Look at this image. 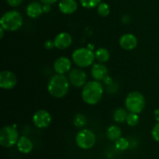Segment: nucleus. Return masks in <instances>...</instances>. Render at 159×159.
Returning a JSON list of instances; mask_svg holds the SVG:
<instances>
[{
  "mask_svg": "<svg viewBox=\"0 0 159 159\" xmlns=\"http://www.w3.org/2000/svg\"><path fill=\"white\" fill-rule=\"evenodd\" d=\"M43 12H45V13H48V12H49L51 9V5L44 4L43 6Z\"/></svg>",
  "mask_w": 159,
  "mask_h": 159,
  "instance_id": "29",
  "label": "nucleus"
},
{
  "mask_svg": "<svg viewBox=\"0 0 159 159\" xmlns=\"http://www.w3.org/2000/svg\"><path fill=\"white\" fill-rule=\"evenodd\" d=\"M19 132L15 126H5L0 130V144L3 148H11L17 144Z\"/></svg>",
  "mask_w": 159,
  "mask_h": 159,
  "instance_id": "6",
  "label": "nucleus"
},
{
  "mask_svg": "<svg viewBox=\"0 0 159 159\" xmlns=\"http://www.w3.org/2000/svg\"><path fill=\"white\" fill-rule=\"evenodd\" d=\"M73 124H74L75 127H78V128H82L85 127L87 124V118L85 115L80 113H77L73 120Z\"/></svg>",
  "mask_w": 159,
  "mask_h": 159,
  "instance_id": "21",
  "label": "nucleus"
},
{
  "mask_svg": "<svg viewBox=\"0 0 159 159\" xmlns=\"http://www.w3.org/2000/svg\"><path fill=\"white\" fill-rule=\"evenodd\" d=\"M58 8L63 14L70 15L77 10L78 3L75 0H61L59 2Z\"/></svg>",
  "mask_w": 159,
  "mask_h": 159,
  "instance_id": "15",
  "label": "nucleus"
},
{
  "mask_svg": "<svg viewBox=\"0 0 159 159\" xmlns=\"http://www.w3.org/2000/svg\"><path fill=\"white\" fill-rule=\"evenodd\" d=\"M122 21L124 23H127L129 21H130V18L127 16H124L122 18Z\"/></svg>",
  "mask_w": 159,
  "mask_h": 159,
  "instance_id": "32",
  "label": "nucleus"
},
{
  "mask_svg": "<svg viewBox=\"0 0 159 159\" xmlns=\"http://www.w3.org/2000/svg\"><path fill=\"white\" fill-rule=\"evenodd\" d=\"M32 120L37 128H47L51 123V115L47 110H39L34 113Z\"/></svg>",
  "mask_w": 159,
  "mask_h": 159,
  "instance_id": "8",
  "label": "nucleus"
},
{
  "mask_svg": "<svg viewBox=\"0 0 159 159\" xmlns=\"http://www.w3.org/2000/svg\"><path fill=\"white\" fill-rule=\"evenodd\" d=\"M16 145L18 150L23 154H29L34 148L31 140L26 136L20 137Z\"/></svg>",
  "mask_w": 159,
  "mask_h": 159,
  "instance_id": "17",
  "label": "nucleus"
},
{
  "mask_svg": "<svg viewBox=\"0 0 159 159\" xmlns=\"http://www.w3.org/2000/svg\"><path fill=\"white\" fill-rule=\"evenodd\" d=\"M98 14L102 17H106L110 14V8L106 2H100L97 7Z\"/></svg>",
  "mask_w": 159,
  "mask_h": 159,
  "instance_id": "23",
  "label": "nucleus"
},
{
  "mask_svg": "<svg viewBox=\"0 0 159 159\" xmlns=\"http://www.w3.org/2000/svg\"><path fill=\"white\" fill-rule=\"evenodd\" d=\"M42 3L43 4H49V5H52L54 3H55L57 0H40Z\"/></svg>",
  "mask_w": 159,
  "mask_h": 159,
  "instance_id": "30",
  "label": "nucleus"
},
{
  "mask_svg": "<svg viewBox=\"0 0 159 159\" xmlns=\"http://www.w3.org/2000/svg\"><path fill=\"white\" fill-rule=\"evenodd\" d=\"M91 75L94 80L100 81L104 80L107 79L108 75V70L107 67L103 65V63H96L93 65L91 68Z\"/></svg>",
  "mask_w": 159,
  "mask_h": 159,
  "instance_id": "14",
  "label": "nucleus"
},
{
  "mask_svg": "<svg viewBox=\"0 0 159 159\" xmlns=\"http://www.w3.org/2000/svg\"><path fill=\"white\" fill-rule=\"evenodd\" d=\"M23 23L21 14L16 10H9L5 12L1 17L0 25L6 31L14 32L20 29Z\"/></svg>",
  "mask_w": 159,
  "mask_h": 159,
  "instance_id": "3",
  "label": "nucleus"
},
{
  "mask_svg": "<svg viewBox=\"0 0 159 159\" xmlns=\"http://www.w3.org/2000/svg\"><path fill=\"white\" fill-rule=\"evenodd\" d=\"M115 147H116V148L118 151L124 152V151H126L127 149L129 148V147H130V142H129V141L126 138L120 137V138H118L115 141Z\"/></svg>",
  "mask_w": 159,
  "mask_h": 159,
  "instance_id": "22",
  "label": "nucleus"
},
{
  "mask_svg": "<svg viewBox=\"0 0 159 159\" xmlns=\"http://www.w3.org/2000/svg\"><path fill=\"white\" fill-rule=\"evenodd\" d=\"M44 48L47 50H52L53 48H55V45H54V40H48L44 42V44H43Z\"/></svg>",
  "mask_w": 159,
  "mask_h": 159,
  "instance_id": "27",
  "label": "nucleus"
},
{
  "mask_svg": "<svg viewBox=\"0 0 159 159\" xmlns=\"http://www.w3.org/2000/svg\"><path fill=\"white\" fill-rule=\"evenodd\" d=\"M96 135L89 129H82L75 136V142L78 147L84 150L92 148L96 144Z\"/></svg>",
  "mask_w": 159,
  "mask_h": 159,
  "instance_id": "7",
  "label": "nucleus"
},
{
  "mask_svg": "<svg viewBox=\"0 0 159 159\" xmlns=\"http://www.w3.org/2000/svg\"><path fill=\"white\" fill-rule=\"evenodd\" d=\"M127 115L128 114L127 113V110H124V108H117L113 112V120L118 124H122L124 121H126Z\"/></svg>",
  "mask_w": 159,
  "mask_h": 159,
  "instance_id": "20",
  "label": "nucleus"
},
{
  "mask_svg": "<svg viewBox=\"0 0 159 159\" xmlns=\"http://www.w3.org/2000/svg\"><path fill=\"white\" fill-rule=\"evenodd\" d=\"M122 134L120 128L118 126L112 125L108 127L107 130V137L110 141H116L118 138H120Z\"/></svg>",
  "mask_w": 159,
  "mask_h": 159,
  "instance_id": "18",
  "label": "nucleus"
},
{
  "mask_svg": "<svg viewBox=\"0 0 159 159\" xmlns=\"http://www.w3.org/2000/svg\"><path fill=\"white\" fill-rule=\"evenodd\" d=\"M71 67V62L68 57H60L54 63V69L57 74L65 75L70 71Z\"/></svg>",
  "mask_w": 159,
  "mask_h": 159,
  "instance_id": "13",
  "label": "nucleus"
},
{
  "mask_svg": "<svg viewBox=\"0 0 159 159\" xmlns=\"http://www.w3.org/2000/svg\"><path fill=\"white\" fill-rule=\"evenodd\" d=\"M6 2L12 7H16L21 4L23 0H6Z\"/></svg>",
  "mask_w": 159,
  "mask_h": 159,
  "instance_id": "28",
  "label": "nucleus"
},
{
  "mask_svg": "<svg viewBox=\"0 0 159 159\" xmlns=\"http://www.w3.org/2000/svg\"><path fill=\"white\" fill-rule=\"evenodd\" d=\"M152 136L156 142L159 143V122H157L154 125L152 130Z\"/></svg>",
  "mask_w": 159,
  "mask_h": 159,
  "instance_id": "26",
  "label": "nucleus"
},
{
  "mask_svg": "<svg viewBox=\"0 0 159 159\" xmlns=\"http://www.w3.org/2000/svg\"><path fill=\"white\" fill-rule=\"evenodd\" d=\"M43 6L38 2H30L26 7V15L32 19H36L40 17L43 14Z\"/></svg>",
  "mask_w": 159,
  "mask_h": 159,
  "instance_id": "16",
  "label": "nucleus"
},
{
  "mask_svg": "<svg viewBox=\"0 0 159 159\" xmlns=\"http://www.w3.org/2000/svg\"><path fill=\"white\" fill-rule=\"evenodd\" d=\"M17 78L12 71L5 70L0 73V87L3 89H12L16 85Z\"/></svg>",
  "mask_w": 159,
  "mask_h": 159,
  "instance_id": "10",
  "label": "nucleus"
},
{
  "mask_svg": "<svg viewBox=\"0 0 159 159\" xmlns=\"http://www.w3.org/2000/svg\"><path fill=\"white\" fill-rule=\"evenodd\" d=\"M154 116H155V119L156 120L157 122H159V108L156 109L154 112Z\"/></svg>",
  "mask_w": 159,
  "mask_h": 159,
  "instance_id": "31",
  "label": "nucleus"
},
{
  "mask_svg": "<svg viewBox=\"0 0 159 159\" xmlns=\"http://www.w3.org/2000/svg\"><path fill=\"white\" fill-rule=\"evenodd\" d=\"M70 87L69 79L64 75L57 74L53 76L48 83V93L53 97L63 98L68 93Z\"/></svg>",
  "mask_w": 159,
  "mask_h": 159,
  "instance_id": "2",
  "label": "nucleus"
},
{
  "mask_svg": "<svg viewBox=\"0 0 159 159\" xmlns=\"http://www.w3.org/2000/svg\"><path fill=\"white\" fill-rule=\"evenodd\" d=\"M145 105V98L140 92H131L126 97L125 107L130 113L138 114L144 110Z\"/></svg>",
  "mask_w": 159,
  "mask_h": 159,
  "instance_id": "5",
  "label": "nucleus"
},
{
  "mask_svg": "<svg viewBox=\"0 0 159 159\" xmlns=\"http://www.w3.org/2000/svg\"><path fill=\"white\" fill-rule=\"evenodd\" d=\"M95 57L101 63H106L110 59V54L107 48H99L95 52Z\"/></svg>",
  "mask_w": 159,
  "mask_h": 159,
  "instance_id": "19",
  "label": "nucleus"
},
{
  "mask_svg": "<svg viewBox=\"0 0 159 159\" xmlns=\"http://www.w3.org/2000/svg\"><path fill=\"white\" fill-rule=\"evenodd\" d=\"M55 48L59 50H65L69 48L72 43V37L68 33L62 32L57 34L54 39Z\"/></svg>",
  "mask_w": 159,
  "mask_h": 159,
  "instance_id": "11",
  "label": "nucleus"
},
{
  "mask_svg": "<svg viewBox=\"0 0 159 159\" xmlns=\"http://www.w3.org/2000/svg\"><path fill=\"white\" fill-rule=\"evenodd\" d=\"M119 43L123 49L131 51L138 46V38L132 34H125L120 37Z\"/></svg>",
  "mask_w": 159,
  "mask_h": 159,
  "instance_id": "12",
  "label": "nucleus"
},
{
  "mask_svg": "<svg viewBox=\"0 0 159 159\" xmlns=\"http://www.w3.org/2000/svg\"><path fill=\"white\" fill-rule=\"evenodd\" d=\"M68 79L70 83L75 87L81 88L87 83V75L84 71L79 68H74L71 70L68 74Z\"/></svg>",
  "mask_w": 159,
  "mask_h": 159,
  "instance_id": "9",
  "label": "nucleus"
},
{
  "mask_svg": "<svg viewBox=\"0 0 159 159\" xmlns=\"http://www.w3.org/2000/svg\"><path fill=\"white\" fill-rule=\"evenodd\" d=\"M103 95V86L99 81L88 82L82 90V100L88 105H96L101 100Z\"/></svg>",
  "mask_w": 159,
  "mask_h": 159,
  "instance_id": "1",
  "label": "nucleus"
},
{
  "mask_svg": "<svg viewBox=\"0 0 159 159\" xmlns=\"http://www.w3.org/2000/svg\"><path fill=\"white\" fill-rule=\"evenodd\" d=\"M81 5L86 9H93L98 7L101 2V0H79Z\"/></svg>",
  "mask_w": 159,
  "mask_h": 159,
  "instance_id": "24",
  "label": "nucleus"
},
{
  "mask_svg": "<svg viewBox=\"0 0 159 159\" xmlns=\"http://www.w3.org/2000/svg\"><path fill=\"white\" fill-rule=\"evenodd\" d=\"M126 122L130 127H135L139 122V116H138V113H129L127 116V119H126Z\"/></svg>",
  "mask_w": 159,
  "mask_h": 159,
  "instance_id": "25",
  "label": "nucleus"
},
{
  "mask_svg": "<svg viewBox=\"0 0 159 159\" xmlns=\"http://www.w3.org/2000/svg\"><path fill=\"white\" fill-rule=\"evenodd\" d=\"M71 57L75 65L80 68L89 67L96 58L93 50L88 48H80L75 50Z\"/></svg>",
  "mask_w": 159,
  "mask_h": 159,
  "instance_id": "4",
  "label": "nucleus"
},
{
  "mask_svg": "<svg viewBox=\"0 0 159 159\" xmlns=\"http://www.w3.org/2000/svg\"><path fill=\"white\" fill-rule=\"evenodd\" d=\"M5 30L3 29L2 27L0 26V39H2L3 37H4V34H5Z\"/></svg>",
  "mask_w": 159,
  "mask_h": 159,
  "instance_id": "33",
  "label": "nucleus"
}]
</instances>
